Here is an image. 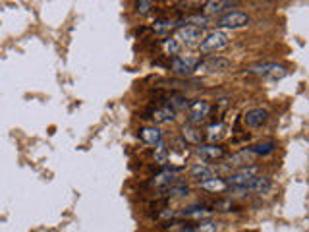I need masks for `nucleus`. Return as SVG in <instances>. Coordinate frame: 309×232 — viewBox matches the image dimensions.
<instances>
[{"mask_svg":"<svg viewBox=\"0 0 309 232\" xmlns=\"http://www.w3.org/2000/svg\"><path fill=\"white\" fill-rule=\"evenodd\" d=\"M230 45V37L224 31H211L205 35L199 43V53L203 55H211V53H218L222 49H226Z\"/></svg>","mask_w":309,"mask_h":232,"instance_id":"1","label":"nucleus"},{"mask_svg":"<svg viewBox=\"0 0 309 232\" xmlns=\"http://www.w3.org/2000/svg\"><path fill=\"white\" fill-rule=\"evenodd\" d=\"M251 18L244 12H238V10H232L220 18H216V27L220 29H240V27H246L250 25Z\"/></svg>","mask_w":309,"mask_h":232,"instance_id":"2","label":"nucleus"},{"mask_svg":"<svg viewBox=\"0 0 309 232\" xmlns=\"http://www.w3.org/2000/svg\"><path fill=\"white\" fill-rule=\"evenodd\" d=\"M255 176H257V169H255V167H244V169H240V171L230 174V176L226 178V184H228V188H246V190H248L250 182H251Z\"/></svg>","mask_w":309,"mask_h":232,"instance_id":"3","label":"nucleus"},{"mask_svg":"<svg viewBox=\"0 0 309 232\" xmlns=\"http://www.w3.org/2000/svg\"><path fill=\"white\" fill-rule=\"evenodd\" d=\"M250 76H259V77H269V79H280L286 72L284 68H280L278 64L272 62H263V64H255L248 70Z\"/></svg>","mask_w":309,"mask_h":232,"instance_id":"4","label":"nucleus"},{"mask_svg":"<svg viewBox=\"0 0 309 232\" xmlns=\"http://www.w3.org/2000/svg\"><path fill=\"white\" fill-rule=\"evenodd\" d=\"M230 68H232V60L224 57H211L203 62H199L195 70L207 72V74H220V72H228Z\"/></svg>","mask_w":309,"mask_h":232,"instance_id":"5","label":"nucleus"},{"mask_svg":"<svg viewBox=\"0 0 309 232\" xmlns=\"http://www.w3.org/2000/svg\"><path fill=\"white\" fill-rule=\"evenodd\" d=\"M197 64H199L197 57L188 55V57H174L170 68H172V72H174L176 76H192V74L195 72Z\"/></svg>","mask_w":309,"mask_h":232,"instance_id":"6","label":"nucleus"},{"mask_svg":"<svg viewBox=\"0 0 309 232\" xmlns=\"http://www.w3.org/2000/svg\"><path fill=\"white\" fill-rule=\"evenodd\" d=\"M195 153L201 157V161L212 163V161H220L226 157V147L216 145V143H201L195 147Z\"/></svg>","mask_w":309,"mask_h":232,"instance_id":"7","label":"nucleus"},{"mask_svg":"<svg viewBox=\"0 0 309 232\" xmlns=\"http://www.w3.org/2000/svg\"><path fill=\"white\" fill-rule=\"evenodd\" d=\"M201 39H203V29L192 27V25H182L176 33V41L180 45H188V47H192L195 43H201Z\"/></svg>","mask_w":309,"mask_h":232,"instance_id":"8","label":"nucleus"},{"mask_svg":"<svg viewBox=\"0 0 309 232\" xmlns=\"http://www.w3.org/2000/svg\"><path fill=\"white\" fill-rule=\"evenodd\" d=\"M211 113V105L203 101V99H199V101H193V103H190V107H188V120H190V124H199V122H203L207 116Z\"/></svg>","mask_w":309,"mask_h":232,"instance_id":"9","label":"nucleus"},{"mask_svg":"<svg viewBox=\"0 0 309 232\" xmlns=\"http://www.w3.org/2000/svg\"><path fill=\"white\" fill-rule=\"evenodd\" d=\"M234 6H236V2L211 0V2H205V4H203V14H205V18H209V16H216V18H220V16H224V14L232 12V8H234Z\"/></svg>","mask_w":309,"mask_h":232,"instance_id":"10","label":"nucleus"},{"mask_svg":"<svg viewBox=\"0 0 309 232\" xmlns=\"http://www.w3.org/2000/svg\"><path fill=\"white\" fill-rule=\"evenodd\" d=\"M269 120V113L265 109H251L244 115V122L248 128H261L263 124H267Z\"/></svg>","mask_w":309,"mask_h":232,"instance_id":"11","label":"nucleus"},{"mask_svg":"<svg viewBox=\"0 0 309 232\" xmlns=\"http://www.w3.org/2000/svg\"><path fill=\"white\" fill-rule=\"evenodd\" d=\"M199 188H201V190H205V192H209V193H222V192H226V190H228V184H226V180H224V178L212 176V178H209V180L199 182Z\"/></svg>","mask_w":309,"mask_h":232,"instance_id":"12","label":"nucleus"},{"mask_svg":"<svg viewBox=\"0 0 309 232\" xmlns=\"http://www.w3.org/2000/svg\"><path fill=\"white\" fill-rule=\"evenodd\" d=\"M178 217H186V219H193V221H209L212 217V211L205 207H186L184 211L178 213Z\"/></svg>","mask_w":309,"mask_h":232,"instance_id":"13","label":"nucleus"},{"mask_svg":"<svg viewBox=\"0 0 309 232\" xmlns=\"http://www.w3.org/2000/svg\"><path fill=\"white\" fill-rule=\"evenodd\" d=\"M255 192V193H261V195H265V193H269L270 190H272V180L269 178V176H255L251 182H250V186H248V192Z\"/></svg>","mask_w":309,"mask_h":232,"instance_id":"14","label":"nucleus"},{"mask_svg":"<svg viewBox=\"0 0 309 232\" xmlns=\"http://www.w3.org/2000/svg\"><path fill=\"white\" fill-rule=\"evenodd\" d=\"M139 137L147 145H156V143L162 141V132L158 128H154V126H145V128L139 130Z\"/></svg>","mask_w":309,"mask_h":232,"instance_id":"15","label":"nucleus"},{"mask_svg":"<svg viewBox=\"0 0 309 232\" xmlns=\"http://www.w3.org/2000/svg\"><path fill=\"white\" fill-rule=\"evenodd\" d=\"M149 118L153 120L154 124H166V122H172V120L176 118V113H174L168 105H162V107L154 109Z\"/></svg>","mask_w":309,"mask_h":232,"instance_id":"16","label":"nucleus"},{"mask_svg":"<svg viewBox=\"0 0 309 232\" xmlns=\"http://www.w3.org/2000/svg\"><path fill=\"white\" fill-rule=\"evenodd\" d=\"M178 180H176V169H164L162 173L154 174L153 176V184L162 188V186H174Z\"/></svg>","mask_w":309,"mask_h":232,"instance_id":"17","label":"nucleus"},{"mask_svg":"<svg viewBox=\"0 0 309 232\" xmlns=\"http://www.w3.org/2000/svg\"><path fill=\"white\" fill-rule=\"evenodd\" d=\"M182 132H184V139H186V143L190 141V143H195V145H201V139H203V134L193 126V124H186L184 128H182Z\"/></svg>","mask_w":309,"mask_h":232,"instance_id":"18","label":"nucleus"},{"mask_svg":"<svg viewBox=\"0 0 309 232\" xmlns=\"http://www.w3.org/2000/svg\"><path fill=\"white\" fill-rule=\"evenodd\" d=\"M218 231V225L214 221H199L197 225H190V227H184L182 232H216Z\"/></svg>","mask_w":309,"mask_h":232,"instance_id":"19","label":"nucleus"},{"mask_svg":"<svg viewBox=\"0 0 309 232\" xmlns=\"http://www.w3.org/2000/svg\"><path fill=\"white\" fill-rule=\"evenodd\" d=\"M276 149V141H272V139H269V141H261V143H255L253 147H250L248 151L255 157V155H269V153H272Z\"/></svg>","mask_w":309,"mask_h":232,"instance_id":"20","label":"nucleus"},{"mask_svg":"<svg viewBox=\"0 0 309 232\" xmlns=\"http://www.w3.org/2000/svg\"><path fill=\"white\" fill-rule=\"evenodd\" d=\"M192 178H197L199 182H203V180H209V178H212L214 174H212V169L211 167H207V165H193L192 167Z\"/></svg>","mask_w":309,"mask_h":232,"instance_id":"21","label":"nucleus"},{"mask_svg":"<svg viewBox=\"0 0 309 232\" xmlns=\"http://www.w3.org/2000/svg\"><path fill=\"white\" fill-rule=\"evenodd\" d=\"M154 163H158V165H166L168 163V157H170V151H168V147L164 145V141H160V143H156L154 145Z\"/></svg>","mask_w":309,"mask_h":232,"instance_id":"22","label":"nucleus"},{"mask_svg":"<svg viewBox=\"0 0 309 232\" xmlns=\"http://www.w3.org/2000/svg\"><path fill=\"white\" fill-rule=\"evenodd\" d=\"M228 163H230V165H250V163H253V155L246 149V151H242V153H238V155H232V157L228 159Z\"/></svg>","mask_w":309,"mask_h":232,"instance_id":"23","label":"nucleus"},{"mask_svg":"<svg viewBox=\"0 0 309 232\" xmlns=\"http://www.w3.org/2000/svg\"><path fill=\"white\" fill-rule=\"evenodd\" d=\"M174 113L176 111H184L186 107H190V103H188V99L186 97H180V95H174V97H170V101L166 103Z\"/></svg>","mask_w":309,"mask_h":232,"instance_id":"24","label":"nucleus"},{"mask_svg":"<svg viewBox=\"0 0 309 232\" xmlns=\"http://www.w3.org/2000/svg\"><path fill=\"white\" fill-rule=\"evenodd\" d=\"M162 49H164V53H166V55H170V57H176V55L180 53L182 45H180L176 39H164V43H162Z\"/></svg>","mask_w":309,"mask_h":232,"instance_id":"25","label":"nucleus"},{"mask_svg":"<svg viewBox=\"0 0 309 232\" xmlns=\"http://www.w3.org/2000/svg\"><path fill=\"white\" fill-rule=\"evenodd\" d=\"M184 21H186L188 25L199 27V29H205L207 25H209V18H205V16H188Z\"/></svg>","mask_w":309,"mask_h":232,"instance_id":"26","label":"nucleus"},{"mask_svg":"<svg viewBox=\"0 0 309 232\" xmlns=\"http://www.w3.org/2000/svg\"><path fill=\"white\" fill-rule=\"evenodd\" d=\"M190 193V188L188 186H184V184H174V186H170L168 188V195L170 197H184V195H188Z\"/></svg>","mask_w":309,"mask_h":232,"instance_id":"27","label":"nucleus"},{"mask_svg":"<svg viewBox=\"0 0 309 232\" xmlns=\"http://www.w3.org/2000/svg\"><path fill=\"white\" fill-rule=\"evenodd\" d=\"M212 207H214V211H234L236 203L232 199H218L212 203Z\"/></svg>","mask_w":309,"mask_h":232,"instance_id":"28","label":"nucleus"},{"mask_svg":"<svg viewBox=\"0 0 309 232\" xmlns=\"http://www.w3.org/2000/svg\"><path fill=\"white\" fill-rule=\"evenodd\" d=\"M172 25H174V23H172L170 19H156L153 23V29L156 33H162V31H168Z\"/></svg>","mask_w":309,"mask_h":232,"instance_id":"29","label":"nucleus"},{"mask_svg":"<svg viewBox=\"0 0 309 232\" xmlns=\"http://www.w3.org/2000/svg\"><path fill=\"white\" fill-rule=\"evenodd\" d=\"M222 124L218 122V124H212V126H209V139H216V137H220L222 135Z\"/></svg>","mask_w":309,"mask_h":232,"instance_id":"30","label":"nucleus"},{"mask_svg":"<svg viewBox=\"0 0 309 232\" xmlns=\"http://www.w3.org/2000/svg\"><path fill=\"white\" fill-rule=\"evenodd\" d=\"M135 6H137V12H139L141 16H145V14H149V12H151V8H153L154 4L153 2H149V0H143V2H137Z\"/></svg>","mask_w":309,"mask_h":232,"instance_id":"31","label":"nucleus"}]
</instances>
